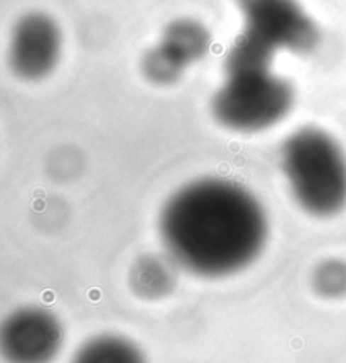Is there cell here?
Instances as JSON below:
<instances>
[{"label": "cell", "mask_w": 346, "mask_h": 363, "mask_svg": "<svg viewBox=\"0 0 346 363\" xmlns=\"http://www.w3.org/2000/svg\"><path fill=\"white\" fill-rule=\"evenodd\" d=\"M159 46L183 68L206 55L210 34L194 21H176L166 29Z\"/></svg>", "instance_id": "7"}, {"label": "cell", "mask_w": 346, "mask_h": 363, "mask_svg": "<svg viewBox=\"0 0 346 363\" xmlns=\"http://www.w3.org/2000/svg\"><path fill=\"white\" fill-rule=\"evenodd\" d=\"M281 166L306 213L331 218L346 208V152L328 132L318 127L292 132L282 144Z\"/></svg>", "instance_id": "3"}, {"label": "cell", "mask_w": 346, "mask_h": 363, "mask_svg": "<svg viewBox=\"0 0 346 363\" xmlns=\"http://www.w3.org/2000/svg\"><path fill=\"white\" fill-rule=\"evenodd\" d=\"M237 4L243 33L272 51L306 55L318 46V26L297 0H237Z\"/></svg>", "instance_id": "4"}, {"label": "cell", "mask_w": 346, "mask_h": 363, "mask_svg": "<svg viewBox=\"0 0 346 363\" xmlns=\"http://www.w3.org/2000/svg\"><path fill=\"white\" fill-rule=\"evenodd\" d=\"M169 276L166 267H162L161 262L154 259H147L144 264H139L135 272V287L139 292H144L145 296H154L161 294L169 289V282L161 281V279L154 277H162Z\"/></svg>", "instance_id": "9"}, {"label": "cell", "mask_w": 346, "mask_h": 363, "mask_svg": "<svg viewBox=\"0 0 346 363\" xmlns=\"http://www.w3.org/2000/svg\"><path fill=\"white\" fill-rule=\"evenodd\" d=\"M316 286L323 294H343L346 292V265L341 262L323 264L316 274Z\"/></svg>", "instance_id": "10"}, {"label": "cell", "mask_w": 346, "mask_h": 363, "mask_svg": "<svg viewBox=\"0 0 346 363\" xmlns=\"http://www.w3.org/2000/svg\"><path fill=\"white\" fill-rule=\"evenodd\" d=\"M276 51L242 33L225 61V79L213 96V115L235 132L277 125L294 105V88L272 72Z\"/></svg>", "instance_id": "2"}, {"label": "cell", "mask_w": 346, "mask_h": 363, "mask_svg": "<svg viewBox=\"0 0 346 363\" xmlns=\"http://www.w3.org/2000/svg\"><path fill=\"white\" fill-rule=\"evenodd\" d=\"M63 343V325L55 313L41 306L16 309L0 330V350L7 363H51Z\"/></svg>", "instance_id": "5"}, {"label": "cell", "mask_w": 346, "mask_h": 363, "mask_svg": "<svg viewBox=\"0 0 346 363\" xmlns=\"http://www.w3.org/2000/svg\"><path fill=\"white\" fill-rule=\"evenodd\" d=\"M162 243L176 265L199 277H226L264 250L269 221L260 201L228 179L203 178L166 201L159 220Z\"/></svg>", "instance_id": "1"}, {"label": "cell", "mask_w": 346, "mask_h": 363, "mask_svg": "<svg viewBox=\"0 0 346 363\" xmlns=\"http://www.w3.org/2000/svg\"><path fill=\"white\" fill-rule=\"evenodd\" d=\"M71 363H147V360L130 340L118 335H99L77 350Z\"/></svg>", "instance_id": "8"}, {"label": "cell", "mask_w": 346, "mask_h": 363, "mask_svg": "<svg viewBox=\"0 0 346 363\" xmlns=\"http://www.w3.org/2000/svg\"><path fill=\"white\" fill-rule=\"evenodd\" d=\"M61 55V33L44 14H29L16 26L11 46L14 72L24 79H43L56 68Z\"/></svg>", "instance_id": "6"}]
</instances>
